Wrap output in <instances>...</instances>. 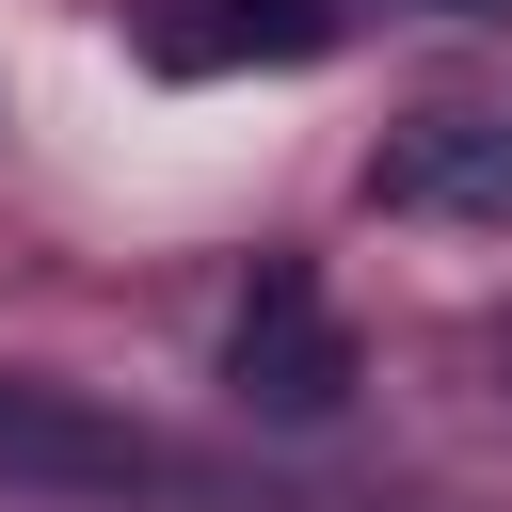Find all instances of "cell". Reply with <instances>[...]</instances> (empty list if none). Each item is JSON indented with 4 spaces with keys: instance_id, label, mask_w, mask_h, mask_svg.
I'll return each mask as SVG.
<instances>
[{
    "instance_id": "obj_4",
    "label": "cell",
    "mask_w": 512,
    "mask_h": 512,
    "mask_svg": "<svg viewBox=\"0 0 512 512\" xmlns=\"http://www.w3.org/2000/svg\"><path fill=\"white\" fill-rule=\"evenodd\" d=\"M448 16H512V0H448Z\"/></svg>"
},
{
    "instance_id": "obj_1",
    "label": "cell",
    "mask_w": 512,
    "mask_h": 512,
    "mask_svg": "<svg viewBox=\"0 0 512 512\" xmlns=\"http://www.w3.org/2000/svg\"><path fill=\"white\" fill-rule=\"evenodd\" d=\"M368 208H416V224H512V112H416V128H384V160H368Z\"/></svg>"
},
{
    "instance_id": "obj_3",
    "label": "cell",
    "mask_w": 512,
    "mask_h": 512,
    "mask_svg": "<svg viewBox=\"0 0 512 512\" xmlns=\"http://www.w3.org/2000/svg\"><path fill=\"white\" fill-rule=\"evenodd\" d=\"M0 480H48V496H128V480H176L128 416L64 400V384H0Z\"/></svg>"
},
{
    "instance_id": "obj_2",
    "label": "cell",
    "mask_w": 512,
    "mask_h": 512,
    "mask_svg": "<svg viewBox=\"0 0 512 512\" xmlns=\"http://www.w3.org/2000/svg\"><path fill=\"white\" fill-rule=\"evenodd\" d=\"M224 368H240V400H272V416H336V400H352V336H336V304H320L304 272H256Z\"/></svg>"
}]
</instances>
